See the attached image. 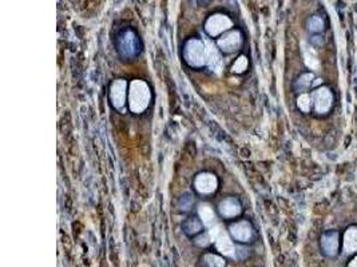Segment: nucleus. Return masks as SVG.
<instances>
[{
  "label": "nucleus",
  "mask_w": 357,
  "mask_h": 267,
  "mask_svg": "<svg viewBox=\"0 0 357 267\" xmlns=\"http://www.w3.org/2000/svg\"><path fill=\"white\" fill-rule=\"evenodd\" d=\"M150 88L143 80H133L129 90V106L135 114L143 112L150 103Z\"/></svg>",
  "instance_id": "obj_1"
},
{
  "label": "nucleus",
  "mask_w": 357,
  "mask_h": 267,
  "mask_svg": "<svg viewBox=\"0 0 357 267\" xmlns=\"http://www.w3.org/2000/svg\"><path fill=\"white\" fill-rule=\"evenodd\" d=\"M185 59L190 66H195L199 67L203 63L207 62V50L206 46L197 39H191L189 40L185 46V51H183Z\"/></svg>",
  "instance_id": "obj_2"
},
{
  "label": "nucleus",
  "mask_w": 357,
  "mask_h": 267,
  "mask_svg": "<svg viewBox=\"0 0 357 267\" xmlns=\"http://www.w3.org/2000/svg\"><path fill=\"white\" fill-rule=\"evenodd\" d=\"M229 27H231V20L226 15L217 13V15H211L207 19L205 29L210 36H217L221 32H224L225 29H227Z\"/></svg>",
  "instance_id": "obj_3"
},
{
  "label": "nucleus",
  "mask_w": 357,
  "mask_h": 267,
  "mask_svg": "<svg viewBox=\"0 0 357 267\" xmlns=\"http://www.w3.org/2000/svg\"><path fill=\"white\" fill-rule=\"evenodd\" d=\"M312 99H313V104H314V110L318 114H325L331 110L332 103H333V96H332V92L328 88L322 87V88H318L317 91H314L312 95Z\"/></svg>",
  "instance_id": "obj_4"
},
{
  "label": "nucleus",
  "mask_w": 357,
  "mask_h": 267,
  "mask_svg": "<svg viewBox=\"0 0 357 267\" xmlns=\"http://www.w3.org/2000/svg\"><path fill=\"white\" fill-rule=\"evenodd\" d=\"M210 236L213 241H215V245H217V248L220 250L222 254L229 255V256H233L234 255V246L231 241L229 239L227 234H225L224 231L221 230V227H215L213 230H210Z\"/></svg>",
  "instance_id": "obj_5"
},
{
  "label": "nucleus",
  "mask_w": 357,
  "mask_h": 267,
  "mask_svg": "<svg viewBox=\"0 0 357 267\" xmlns=\"http://www.w3.org/2000/svg\"><path fill=\"white\" fill-rule=\"evenodd\" d=\"M127 90V83L126 80H115L111 86L110 90V98H111V103L115 108H122L126 103V92Z\"/></svg>",
  "instance_id": "obj_6"
},
{
  "label": "nucleus",
  "mask_w": 357,
  "mask_h": 267,
  "mask_svg": "<svg viewBox=\"0 0 357 267\" xmlns=\"http://www.w3.org/2000/svg\"><path fill=\"white\" fill-rule=\"evenodd\" d=\"M217 184H218L217 178L213 174H207V172L199 174L195 178V182H194L195 188L199 192H202V194H210V192L215 191Z\"/></svg>",
  "instance_id": "obj_7"
},
{
  "label": "nucleus",
  "mask_w": 357,
  "mask_h": 267,
  "mask_svg": "<svg viewBox=\"0 0 357 267\" xmlns=\"http://www.w3.org/2000/svg\"><path fill=\"white\" fill-rule=\"evenodd\" d=\"M230 232L233 235L234 239L240 242H249L253 235V230L251 226L248 222H238L230 227Z\"/></svg>",
  "instance_id": "obj_8"
},
{
  "label": "nucleus",
  "mask_w": 357,
  "mask_h": 267,
  "mask_svg": "<svg viewBox=\"0 0 357 267\" xmlns=\"http://www.w3.org/2000/svg\"><path fill=\"white\" fill-rule=\"evenodd\" d=\"M241 43V35L238 31H231L226 33L225 36H222L218 42V46L224 50L225 52H233L238 48Z\"/></svg>",
  "instance_id": "obj_9"
},
{
  "label": "nucleus",
  "mask_w": 357,
  "mask_h": 267,
  "mask_svg": "<svg viewBox=\"0 0 357 267\" xmlns=\"http://www.w3.org/2000/svg\"><path fill=\"white\" fill-rule=\"evenodd\" d=\"M321 245L326 255L329 256L336 255V252L338 250V234L337 232H328V234H325L322 236Z\"/></svg>",
  "instance_id": "obj_10"
},
{
  "label": "nucleus",
  "mask_w": 357,
  "mask_h": 267,
  "mask_svg": "<svg viewBox=\"0 0 357 267\" xmlns=\"http://www.w3.org/2000/svg\"><path fill=\"white\" fill-rule=\"evenodd\" d=\"M138 43H137V38L133 32H126V35L120 40V51L123 55L126 56H133L135 55L138 51Z\"/></svg>",
  "instance_id": "obj_11"
},
{
  "label": "nucleus",
  "mask_w": 357,
  "mask_h": 267,
  "mask_svg": "<svg viewBox=\"0 0 357 267\" xmlns=\"http://www.w3.org/2000/svg\"><path fill=\"white\" fill-rule=\"evenodd\" d=\"M220 212L222 216H226V218H233V216L238 215L241 212V206L238 203V200L230 198L226 200L221 202L220 204Z\"/></svg>",
  "instance_id": "obj_12"
},
{
  "label": "nucleus",
  "mask_w": 357,
  "mask_h": 267,
  "mask_svg": "<svg viewBox=\"0 0 357 267\" xmlns=\"http://www.w3.org/2000/svg\"><path fill=\"white\" fill-rule=\"evenodd\" d=\"M344 250L346 252H353L357 250V227H349L344 235Z\"/></svg>",
  "instance_id": "obj_13"
},
{
  "label": "nucleus",
  "mask_w": 357,
  "mask_h": 267,
  "mask_svg": "<svg viewBox=\"0 0 357 267\" xmlns=\"http://www.w3.org/2000/svg\"><path fill=\"white\" fill-rule=\"evenodd\" d=\"M198 212H199V216H201V221L203 222V224L205 226H211V224H214V222H215V215H214V211H213V208L210 207V206H207V204H201L199 206V210H198Z\"/></svg>",
  "instance_id": "obj_14"
},
{
  "label": "nucleus",
  "mask_w": 357,
  "mask_h": 267,
  "mask_svg": "<svg viewBox=\"0 0 357 267\" xmlns=\"http://www.w3.org/2000/svg\"><path fill=\"white\" fill-rule=\"evenodd\" d=\"M304 51H305V63H306V66L310 67L312 70H318L320 63H318V59H317V56H316L314 51L310 50L309 47H305Z\"/></svg>",
  "instance_id": "obj_15"
},
{
  "label": "nucleus",
  "mask_w": 357,
  "mask_h": 267,
  "mask_svg": "<svg viewBox=\"0 0 357 267\" xmlns=\"http://www.w3.org/2000/svg\"><path fill=\"white\" fill-rule=\"evenodd\" d=\"M206 50H207V64L210 66V68H217V66L218 64L221 63V59H220V55H218V52H217V50L214 48V47H211L210 44H209L207 47H206Z\"/></svg>",
  "instance_id": "obj_16"
},
{
  "label": "nucleus",
  "mask_w": 357,
  "mask_h": 267,
  "mask_svg": "<svg viewBox=\"0 0 357 267\" xmlns=\"http://www.w3.org/2000/svg\"><path fill=\"white\" fill-rule=\"evenodd\" d=\"M205 262H206V265L209 267H225V265H226L221 256L214 255V254H207L205 256Z\"/></svg>",
  "instance_id": "obj_17"
},
{
  "label": "nucleus",
  "mask_w": 357,
  "mask_h": 267,
  "mask_svg": "<svg viewBox=\"0 0 357 267\" xmlns=\"http://www.w3.org/2000/svg\"><path fill=\"white\" fill-rule=\"evenodd\" d=\"M308 27L312 32H320L324 28V22H322V19L318 18V16H313V18L309 19Z\"/></svg>",
  "instance_id": "obj_18"
},
{
  "label": "nucleus",
  "mask_w": 357,
  "mask_h": 267,
  "mask_svg": "<svg viewBox=\"0 0 357 267\" xmlns=\"http://www.w3.org/2000/svg\"><path fill=\"white\" fill-rule=\"evenodd\" d=\"M183 227H185V231H186L187 234H195V232H198L201 230V223L198 222L197 219L190 218L183 224Z\"/></svg>",
  "instance_id": "obj_19"
},
{
  "label": "nucleus",
  "mask_w": 357,
  "mask_h": 267,
  "mask_svg": "<svg viewBox=\"0 0 357 267\" xmlns=\"http://www.w3.org/2000/svg\"><path fill=\"white\" fill-rule=\"evenodd\" d=\"M313 79V74H304L302 76H300V79L296 82V88L297 90H305L310 86V82Z\"/></svg>",
  "instance_id": "obj_20"
},
{
  "label": "nucleus",
  "mask_w": 357,
  "mask_h": 267,
  "mask_svg": "<svg viewBox=\"0 0 357 267\" xmlns=\"http://www.w3.org/2000/svg\"><path fill=\"white\" fill-rule=\"evenodd\" d=\"M297 106L301 111H304V112H308L309 110H310V96L304 94V95H301L297 99Z\"/></svg>",
  "instance_id": "obj_21"
},
{
  "label": "nucleus",
  "mask_w": 357,
  "mask_h": 267,
  "mask_svg": "<svg viewBox=\"0 0 357 267\" xmlns=\"http://www.w3.org/2000/svg\"><path fill=\"white\" fill-rule=\"evenodd\" d=\"M248 67V59L246 56H240L237 59V62L234 63L233 66V71L234 72H244Z\"/></svg>",
  "instance_id": "obj_22"
},
{
  "label": "nucleus",
  "mask_w": 357,
  "mask_h": 267,
  "mask_svg": "<svg viewBox=\"0 0 357 267\" xmlns=\"http://www.w3.org/2000/svg\"><path fill=\"white\" fill-rule=\"evenodd\" d=\"M349 267H357V256H356V258H355V259H353V261L351 262V265H349Z\"/></svg>",
  "instance_id": "obj_23"
}]
</instances>
